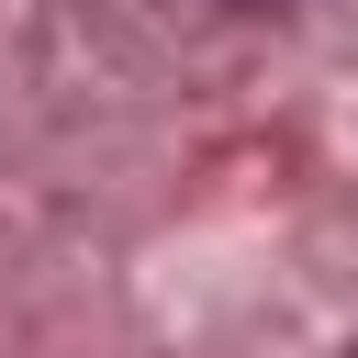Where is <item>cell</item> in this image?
Returning a JSON list of instances; mask_svg holds the SVG:
<instances>
[{
  "label": "cell",
  "mask_w": 358,
  "mask_h": 358,
  "mask_svg": "<svg viewBox=\"0 0 358 358\" xmlns=\"http://www.w3.org/2000/svg\"><path fill=\"white\" fill-rule=\"evenodd\" d=\"M213 11H291V0H213Z\"/></svg>",
  "instance_id": "cell-1"
},
{
  "label": "cell",
  "mask_w": 358,
  "mask_h": 358,
  "mask_svg": "<svg viewBox=\"0 0 358 358\" xmlns=\"http://www.w3.org/2000/svg\"><path fill=\"white\" fill-rule=\"evenodd\" d=\"M347 358H358V347H347Z\"/></svg>",
  "instance_id": "cell-2"
}]
</instances>
